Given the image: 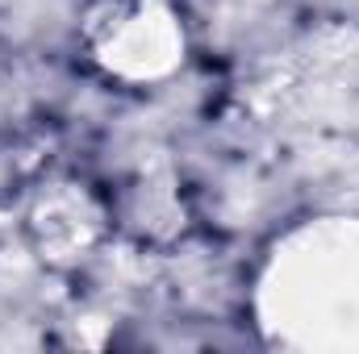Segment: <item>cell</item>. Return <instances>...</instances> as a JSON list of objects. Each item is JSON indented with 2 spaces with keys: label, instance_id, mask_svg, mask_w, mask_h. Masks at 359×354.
<instances>
[{
  "label": "cell",
  "instance_id": "cell-1",
  "mask_svg": "<svg viewBox=\"0 0 359 354\" xmlns=\"http://www.w3.org/2000/svg\"><path fill=\"white\" fill-rule=\"evenodd\" d=\"M264 317L288 346H359V221H318L271 255Z\"/></svg>",
  "mask_w": 359,
  "mask_h": 354
},
{
  "label": "cell",
  "instance_id": "cell-2",
  "mask_svg": "<svg viewBox=\"0 0 359 354\" xmlns=\"http://www.w3.org/2000/svg\"><path fill=\"white\" fill-rule=\"evenodd\" d=\"M84 38L96 67L121 84L168 80L184 63V25L168 0H100Z\"/></svg>",
  "mask_w": 359,
  "mask_h": 354
},
{
  "label": "cell",
  "instance_id": "cell-3",
  "mask_svg": "<svg viewBox=\"0 0 359 354\" xmlns=\"http://www.w3.org/2000/svg\"><path fill=\"white\" fill-rule=\"evenodd\" d=\"M29 229H34V242L46 259H80L96 242L100 213L92 208L84 192H50L38 200Z\"/></svg>",
  "mask_w": 359,
  "mask_h": 354
}]
</instances>
